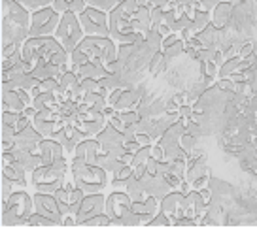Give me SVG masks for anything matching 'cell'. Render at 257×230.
<instances>
[{"mask_svg":"<svg viewBox=\"0 0 257 230\" xmlns=\"http://www.w3.org/2000/svg\"><path fill=\"white\" fill-rule=\"evenodd\" d=\"M66 70H70V68H61V66H57V64H53L49 61V63L36 64V66L32 68V76L40 81L49 80V78H57V80H59Z\"/></svg>","mask_w":257,"mask_h":230,"instance_id":"4316f807","label":"cell"},{"mask_svg":"<svg viewBox=\"0 0 257 230\" xmlns=\"http://www.w3.org/2000/svg\"><path fill=\"white\" fill-rule=\"evenodd\" d=\"M113 224H123V226H138V224H142V221H140V217H138L133 209L128 211L123 219H119V221H113Z\"/></svg>","mask_w":257,"mask_h":230,"instance_id":"7bdbcfd3","label":"cell"},{"mask_svg":"<svg viewBox=\"0 0 257 230\" xmlns=\"http://www.w3.org/2000/svg\"><path fill=\"white\" fill-rule=\"evenodd\" d=\"M133 209V198L128 196L127 190L113 189L106 196V213L112 217L113 221H119Z\"/></svg>","mask_w":257,"mask_h":230,"instance_id":"7c38bea8","label":"cell"},{"mask_svg":"<svg viewBox=\"0 0 257 230\" xmlns=\"http://www.w3.org/2000/svg\"><path fill=\"white\" fill-rule=\"evenodd\" d=\"M178 115H180L182 119H191L193 115H195V108H193L191 104H182V106H180V111H178Z\"/></svg>","mask_w":257,"mask_h":230,"instance_id":"9f6ffc18","label":"cell"},{"mask_svg":"<svg viewBox=\"0 0 257 230\" xmlns=\"http://www.w3.org/2000/svg\"><path fill=\"white\" fill-rule=\"evenodd\" d=\"M32 198H34V209L38 213L53 219L57 224H63L64 215L61 211V206H59V200L55 198V194H46V192H36L34 190V196Z\"/></svg>","mask_w":257,"mask_h":230,"instance_id":"4fadbf2b","label":"cell"},{"mask_svg":"<svg viewBox=\"0 0 257 230\" xmlns=\"http://www.w3.org/2000/svg\"><path fill=\"white\" fill-rule=\"evenodd\" d=\"M208 25H212V14L210 12H202V10H197L195 16H193V29L199 32H202Z\"/></svg>","mask_w":257,"mask_h":230,"instance_id":"d6a6232c","label":"cell"},{"mask_svg":"<svg viewBox=\"0 0 257 230\" xmlns=\"http://www.w3.org/2000/svg\"><path fill=\"white\" fill-rule=\"evenodd\" d=\"M161 23H165V10L155 6V8H152V27L157 29Z\"/></svg>","mask_w":257,"mask_h":230,"instance_id":"f907efd6","label":"cell"},{"mask_svg":"<svg viewBox=\"0 0 257 230\" xmlns=\"http://www.w3.org/2000/svg\"><path fill=\"white\" fill-rule=\"evenodd\" d=\"M59 21H61V14L53 6L36 10L31 16L29 36H53L59 27Z\"/></svg>","mask_w":257,"mask_h":230,"instance_id":"ba28073f","label":"cell"},{"mask_svg":"<svg viewBox=\"0 0 257 230\" xmlns=\"http://www.w3.org/2000/svg\"><path fill=\"white\" fill-rule=\"evenodd\" d=\"M31 16V10H27L17 0H6V16L2 19V44H23L29 38Z\"/></svg>","mask_w":257,"mask_h":230,"instance_id":"3957f363","label":"cell"},{"mask_svg":"<svg viewBox=\"0 0 257 230\" xmlns=\"http://www.w3.org/2000/svg\"><path fill=\"white\" fill-rule=\"evenodd\" d=\"M108 125V117L104 113H78V123L76 127L81 132H85L87 138H96L98 132H102L104 127Z\"/></svg>","mask_w":257,"mask_h":230,"instance_id":"9a60e30c","label":"cell"},{"mask_svg":"<svg viewBox=\"0 0 257 230\" xmlns=\"http://www.w3.org/2000/svg\"><path fill=\"white\" fill-rule=\"evenodd\" d=\"M2 175L10 177L12 181L16 183V187L19 189H25L27 187V170L23 168V164L19 160H14L10 164H2Z\"/></svg>","mask_w":257,"mask_h":230,"instance_id":"d4e9b609","label":"cell"},{"mask_svg":"<svg viewBox=\"0 0 257 230\" xmlns=\"http://www.w3.org/2000/svg\"><path fill=\"white\" fill-rule=\"evenodd\" d=\"M42 140H44V136L34 128V125H29L27 128L19 130V132L16 134V145L17 147L34 151V153H36V149H38V145H40Z\"/></svg>","mask_w":257,"mask_h":230,"instance_id":"cb8c5ba5","label":"cell"},{"mask_svg":"<svg viewBox=\"0 0 257 230\" xmlns=\"http://www.w3.org/2000/svg\"><path fill=\"white\" fill-rule=\"evenodd\" d=\"M34 198L25 189L14 190L6 202H2V224L17 226L29 224V217L34 213Z\"/></svg>","mask_w":257,"mask_h":230,"instance_id":"277c9868","label":"cell"},{"mask_svg":"<svg viewBox=\"0 0 257 230\" xmlns=\"http://www.w3.org/2000/svg\"><path fill=\"white\" fill-rule=\"evenodd\" d=\"M208 177H210V172H208V168L204 166V162L195 160V162L189 164V168H187L185 181H187V185H189L191 189H202V187L208 185Z\"/></svg>","mask_w":257,"mask_h":230,"instance_id":"7402d4cb","label":"cell"},{"mask_svg":"<svg viewBox=\"0 0 257 230\" xmlns=\"http://www.w3.org/2000/svg\"><path fill=\"white\" fill-rule=\"evenodd\" d=\"M152 159V145H146L135 153V160H133V168L138 164H148V160Z\"/></svg>","mask_w":257,"mask_h":230,"instance_id":"60d3db41","label":"cell"},{"mask_svg":"<svg viewBox=\"0 0 257 230\" xmlns=\"http://www.w3.org/2000/svg\"><path fill=\"white\" fill-rule=\"evenodd\" d=\"M138 44H117V59L123 64H127L133 57L137 55Z\"/></svg>","mask_w":257,"mask_h":230,"instance_id":"836d02e7","label":"cell"},{"mask_svg":"<svg viewBox=\"0 0 257 230\" xmlns=\"http://www.w3.org/2000/svg\"><path fill=\"white\" fill-rule=\"evenodd\" d=\"M172 224V221H170L167 215L163 213V211H159V213L153 217V221L148 224V226H170Z\"/></svg>","mask_w":257,"mask_h":230,"instance_id":"db71d44e","label":"cell"},{"mask_svg":"<svg viewBox=\"0 0 257 230\" xmlns=\"http://www.w3.org/2000/svg\"><path fill=\"white\" fill-rule=\"evenodd\" d=\"M140 0H123L110 12V36L117 44H142L152 31L137 17Z\"/></svg>","mask_w":257,"mask_h":230,"instance_id":"6da1fadb","label":"cell"},{"mask_svg":"<svg viewBox=\"0 0 257 230\" xmlns=\"http://www.w3.org/2000/svg\"><path fill=\"white\" fill-rule=\"evenodd\" d=\"M68 172H70V164L64 157V159L55 160L53 164H42L36 168L31 174V183L32 185H42V183L59 181V179H64Z\"/></svg>","mask_w":257,"mask_h":230,"instance_id":"30bf717a","label":"cell"},{"mask_svg":"<svg viewBox=\"0 0 257 230\" xmlns=\"http://www.w3.org/2000/svg\"><path fill=\"white\" fill-rule=\"evenodd\" d=\"M14 189H16V183L12 181L10 177H6V175H2V202H6L12 196Z\"/></svg>","mask_w":257,"mask_h":230,"instance_id":"bcb514c9","label":"cell"},{"mask_svg":"<svg viewBox=\"0 0 257 230\" xmlns=\"http://www.w3.org/2000/svg\"><path fill=\"white\" fill-rule=\"evenodd\" d=\"M85 63H89V57L80 48H76L70 53V66H80V64H85Z\"/></svg>","mask_w":257,"mask_h":230,"instance_id":"f6af8a7d","label":"cell"},{"mask_svg":"<svg viewBox=\"0 0 257 230\" xmlns=\"http://www.w3.org/2000/svg\"><path fill=\"white\" fill-rule=\"evenodd\" d=\"M59 87V80L57 78H49V80L40 81V91H48V93H55V89Z\"/></svg>","mask_w":257,"mask_h":230,"instance_id":"11a10c76","label":"cell"},{"mask_svg":"<svg viewBox=\"0 0 257 230\" xmlns=\"http://www.w3.org/2000/svg\"><path fill=\"white\" fill-rule=\"evenodd\" d=\"M19 117H21V113H17V111H2V123H4V125L16 127Z\"/></svg>","mask_w":257,"mask_h":230,"instance_id":"f5cc1de1","label":"cell"},{"mask_svg":"<svg viewBox=\"0 0 257 230\" xmlns=\"http://www.w3.org/2000/svg\"><path fill=\"white\" fill-rule=\"evenodd\" d=\"M140 93L135 91V89H123V93H121L119 100L117 104L113 106V110L115 111H131V110H138V106H140Z\"/></svg>","mask_w":257,"mask_h":230,"instance_id":"83f0119b","label":"cell"},{"mask_svg":"<svg viewBox=\"0 0 257 230\" xmlns=\"http://www.w3.org/2000/svg\"><path fill=\"white\" fill-rule=\"evenodd\" d=\"M36 153L42 157V162H44V164H53L55 160L66 157V149L57 142L55 138H44L40 142V145H38Z\"/></svg>","mask_w":257,"mask_h":230,"instance_id":"d6986e66","label":"cell"},{"mask_svg":"<svg viewBox=\"0 0 257 230\" xmlns=\"http://www.w3.org/2000/svg\"><path fill=\"white\" fill-rule=\"evenodd\" d=\"M57 104H59V100H57L55 93H48V91H42L40 95H36L34 98H32V106H34L38 111L53 110Z\"/></svg>","mask_w":257,"mask_h":230,"instance_id":"4dcf8cb0","label":"cell"},{"mask_svg":"<svg viewBox=\"0 0 257 230\" xmlns=\"http://www.w3.org/2000/svg\"><path fill=\"white\" fill-rule=\"evenodd\" d=\"M104 153L102 145L98 143L96 138H85L83 142L78 143V147L74 149L72 157H78V159L85 160L87 164H96L98 162V157Z\"/></svg>","mask_w":257,"mask_h":230,"instance_id":"ac0fdd59","label":"cell"},{"mask_svg":"<svg viewBox=\"0 0 257 230\" xmlns=\"http://www.w3.org/2000/svg\"><path fill=\"white\" fill-rule=\"evenodd\" d=\"M53 138L66 149V155H74V149L78 147V143L83 142L87 136H85V132H81L78 127H74V125H64L63 128H59L53 134Z\"/></svg>","mask_w":257,"mask_h":230,"instance_id":"2e32d148","label":"cell"},{"mask_svg":"<svg viewBox=\"0 0 257 230\" xmlns=\"http://www.w3.org/2000/svg\"><path fill=\"white\" fill-rule=\"evenodd\" d=\"M185 202H187V217L193 221H199L202 215L206 213V200L202 198L201 190L191 189L185 194Z\"/></svg>","mask_w":257,"mask_h":230,"instance_id":"603a6c76","label":"cell"},{"mask_svg":"<svg viewBox=\"0 0 257 230\" xmlns=\"http://www.w3.org/2000/svg\"><path fill=\"white\" fill-rule=\"evenodd\" d=\"M140 179H142V183H144L146 192H148V194H152V196H157L159 200L165 198L170 190H174L172 187H170V183L167 181V177H165L163 174H157V175L144 174Z\"/></svg>","mask_w":257,"mask_h":230,"instance_id":"ffe728a7","label":"cell"},{"mask_svg":"<svg viewBox=\"0 0 257 230\" xmlns=\"http://www.w3.org/2000/svg\"><path fill=\"white\" fill-rule=\"evenodd\" d=\"M133 211L140 217V221L142 224H150L153 221V217L161 211V200L157 196H152V194H148L144 200H140V202H133Z\"/></svg>","mask_w":257,"mask_h":230,"instance_id":"e0dca14e","label":"cell"},{"mask_svg":"<svg viewBox=\"0 0 257 230\" xmlns=\"http://www.w3.org/2000/svg\"><path fill=\"white\" fill-rule=\"evenodd\" d=\"M144 44L152 53H159V51H163V34L157 29H152V31L146 34Z\"/></svg>","mask_w":257,"mask_h":230,"instance_id":"1f68e13d","label":"cell"},{"mask_svg":"<svg viewBox=\"0 0 257 230\" xmlns=\"http://www.w3.org/2000/svg\"><path fill=\"white\" fill-rule=\"evenodd\" d=\"M123 0H87L89 6L98 10H104V12H112L113 8H117Z\"/></svg>","mask_w":257,"mask_h":230,"instance_id":"ab89813d","label":"cell"},{"mask_svg":"<svg viewBox=\"0 0 257 230\" xmlns=\"http://www.w3.org/2000/svg\"><path fill=\"white\" fill-rule=\"evenodd\" d=\"M195 143H197V138H195L193 134H189V132L185 130L184 136L180 138V145H182V149H184L185 153L189 155V153L193 151V147H195Z\"/></svg>","mask_w":257,"mask_h":230,"instance_id":"ee69618b","label":"cell"},{"mask_svg":"<svg viewBox=\"0 0 257 230\" xmlns=\"http://www.w3.org/2000/svg\"><path fill=\"white\" fill-rule=\"evenodd\" d=\"M231 12H233V4H231V0H223V2H219L214 12H212V25L217 27V29H223L229 25L231 21Z\"/></svg>","mask_w":257,"mask_h":230,"instance_id":"f1b7e54d","label":"cell"},{"mask_svg":"<svg viewBox=\"0 0 257 230\" xmlns=\"http://www.w3.org/2000/svg\"><path fill=\"white\" fill-rule=\"evenodd\" d=\"M125 190L128 192V196L133 198V202H140V200H144L146 196H148V192H146V187H144V183H142V179H140V177H137L135 174L127 179V187H125Z\"/></svg>","mask_w":257,"mask_h":230,"instance_id":"f546056e","label":"cell"},{"mask_svg":"<svg viewBox=\"0 0 257 230\" xmlns=\"http://www.w3.org/2000/svg\"><path fill=\"white\" fill-rule=\"evenodd\" d=\"M64 49L55 36H29L21 46V57L34 68L40 63H49L57 51Z\"/></svg>","mask_w":257,"mask_h":230,"instance_id":"5b68a950","label":"cell"},{"mask_svg":"<svg viewBox=\"0 0 257 230\" xmlns=\"http://www.w3.org/2000/svg\"><path fill=\"white\" fill-rule=\"evenodd\" d=\"M29 224H31V226H55L57 222L53 221V219L46 217V215L34 211V213L29 217Z\"/></svg>","mask_w":257,"mask_h":230,"instance_id":"f35d334b","label":"cell"},{"mask_svg":"<svg viewBox=\"0 0 257 230\" xmlns=\"http://www.w3.org/2000/svg\"><path fill=\"white\" fill-rule=\"evenodd\" d=\"M66 181V177L64 179H59V181H53V183H42V185H34V190L36 192H46V194H55L57 190L61 189Z\"/></svg>","mask_w":257,"mask_h":230,"instance_id":"74e56055","label":"cell"},{"mask_svg":"<svg viewBox=\"0 0 257 230\" xmlns=\"http://www.w3.org/2000/svg\"><path fill=\"white\" fill-rule=\"evenodd\" d=\"M96 140L102 145L104 153H108V151L113 149V147H117V145H125V143H127V136L108 123L104 127V130L96 134Z\"/></svg>","mask_w":257,"mask_h":230,"instance_id":"44dd1931","label":"cell"},{"mask_svg":"<svg viewBox=\"0 0 257 230\" xmlns=\"http://www.w3.org/2000/svg\"><path fill=\"white\" fill-rule=\"evenodd\" d=\"M80 23L85 36H110V12L87 6L80 16Z\"/></svg>","mask_w":257,"mask_h":230,"instance_id":"9c48e42d","label":"cell"},{"mask_svg":"<svg viewBox=\"0 0 257 230\" xmlns=\"http://www.w3.org/2000/svg\"><path fill=\"white\" fill-rule=\"evenodd\" d=\"M251 51H253V42H248V44H244L240 48V53H238V55L244 57V59H248V57H253Z\"/></svg>","mask_w":257,"mask_h":230,"instance_id":"94428289","label":"cell"},{"mask_svg":"<svg viewBox=\"0 0 257 230\" xmlns=\"http://www.w3.org/2000/svg\"><path fill=\"white\" fill-rule=\"evenodd\" d=\"M70 174L76 187H80L85 194L102 192L112 187V177L100 164H87L85 160L74 157L70 162Z\"/></svg>","mask_w":257,"mask_h":230,"instance_id":"7a4b0ae2","label":"cell"},{"mask_svg":"<svg viewBox=\"0 0 257 230\" xmlns=\"http://www.w3.org/2000/svg\"><path fill=\"white\" fill-rule=\"evenodd\" d=\"M106 196L104 192H93V194H85L83 202H81L80 213L76 215L78 224H81L83 221H87L95 215H100L106 211Z\"/></svg>","mask_w":257,"mask_h":230,"instance_id":"5bb4252c","label":"cell"},{"mask_svg":"<svg viewBox=\"0 0 257 230\" xmlns=\"http://www.w3.org/2000/svg\"><path fill=\"white\" fill-rule=\"evenodd\" d=\"M87 0H70V10L68 12H72L76 16H81L85 10H87Z\"/></svg>","mask_w":257,"mask_h":230,"instance_id":"816d5d0a","label":"cell"},{"mask_svg":"<svg viewBox=\"0 0 257 230\" xmlns=\"http://www.w3.org/2000/svg\"><path fill=\"white\" fill-rule=\"evenodd\" d=\"M19 4H23L27 10H31V12H36V10L40 8H46V6H51L53 4V0H17Z\"/></svg>","mask_w":257,"mask_h":230,"instance_id":"b9f144b4","label":"cell"},{"mask_svg":"<svg viewBox=\"0 0 257 230\" xmlns=\"http://www.w3.org/2000/svg\"><path fill=\"white\" fill-rule=\"evenodd\" d=\"M161 211L169 217L172 224L187 217V202H185L184 190H170L165 198H161Z\"/></svg>","mask_w":257,"mask_h":230,"instance_id":"8fae6325","label":"cell"},{"mask_svg":"<svg viewBox=\"0 0 257 230\" xmlns=\"http://www.w3.org/2000/svg\"><path fill=\"white\" fill-rule=\"evenodd\" d=\"M135 140H137L142 147H146V145H153V143H155V140H153L148 132H140V134H137V138H135Z\"/></svg>","mask_w":257,"mask_h":230,"instance_id":"91938a15","label":"cell"},{"mask_svg":"<svg viewBox=\"0 0 257 230\" xmlns=\"http://www.w3.org/2000/svg\"><path fill=\"white\" fill-rule=\"evenodd\" d=\"M27 106H29V104L25 102L23 96L19 95L17 89L2 91V111H17V113H23Z\"/></svg>","mask_w":257,"mask_h":230,"instance_id":"484cf974","label":"cell"},{"mask_svg":"<svg viewBox=\"0 0 257 230\" xmlns=\"http://www.w3.org/2000/svg\"><path fill=\"white\" fill-rule=\"evenodd\" d=\"M21 46H23V44H19V42L4 44V46H2V59H8V57H14L16 53H19V51H21Z\"/></svg>","mask_w":257,"mask_h":230,"instance_id":"7dc6e473","label":"cell"},{"mask_svg":"<svg viewBox=\"0 0 257 230\" xmlns=\"http://www.w3.org/2000/svg\"><path fill=\"white\" fill-rule=\"evenodd\" d=\"M119 76H121V74H108V76H104L102 80H98V83H100V87H104L106 91H108V93H112L113 89L125 87Z\"/></svg>","mask_w":257,"mask_h":230,"instance_id":"e575fe53","label":"cell"},{"mask_svg":"<svg viewBox=\"0 0 257 230\" xmlns=\"http://www.w3.org/2000/svg\"><path fill=\"white\" fill-rule=\"evenodd\" d=\"M53 36L61 42V46L68 53H72L74 49L80 46V42L85 38V31H83V27L80 23V16H76L72 12L63 14Z\"/></svg>","mask_w":257,"mask_h":230,"instance_id":"52a82bcc","label":"cell"},{"mask_svg":"<svg viewBox=\"0 0 257 230\" xmlns=\"http://www.w3.org/2000/svg\"><path fill=\"white\" fill-rule=\"evenodd\" d=\"M78 48L98 66H108L117 61V42L112 36H85Z\"/></svg>","mask_w":257,"mask_h":230,"instance_id":"8992f818","label":"cell"},{"mask_svg":"<svg viewBox=\"0 0 257 230\" xmlns=\"http://www.w3.org/2000/svg\"><path fill=\"white\" fill-rule=\"evenodd\" d=\"M81 224L83 226H110V224H113V219L104 211V213L95 215V217H91L87 221H83Z\"/></svg>","mask_w":257,"mask_h":230,"instance_id":"d590c367","label":"cell"},{"mask_svg":"<svg viewBox=\"0 0 257 230\" xmlns=\"http://www.w3.org/2000/svg\"><path fill=\"white\" fill-rule=\"evenodd\" d=\"M219 2H223V0H195V6H197V10H202V12H210V14H212Z\"/></svg>","mask_w":257,"mask_h":230,"instance_id":"c3c4849f","label":"cell"},{"mask_svg":"<svg viewBox=\"0 0 257 230\" xmlns=\"http://www.w3.org/2000/svg\"><path fill=\"white\" fill-rule=\"evenodd\" d=\"M240 2H242V0H231V4H233V6H234V4H240Z\"/></svg>","mask_w":257,"mask_h":230,"instance_id":"6125c7cd","label":"cell"},{"mask_svg":"<svg viewBox=\"0 0 257 230\" xmlns=\"http://www.w3.org/2000/svg\"><path fill=\"white\" fill-rule=\"evenodd\" d=\"M133 174H135V168L131 166V164H125V166H121L119 170L112 175V179H123V181H127Z\"/></svg>","mask_w":257,"mask_h":230,"instance_id":"681fc988","label":"cell"},{"mask_svg":"<svg viewBox=\"0 0 257 230\" xmlns=\"http://www.w3.org/2000/svg\"><path fill=\"white\" fill-rule=\"evenodd\" d=\"M146 2H148V4L152 6V8L159 6V8H163L165 12H169V10L172 8V6H174V4H172V0H146Z\"/></svg>","mask_w":257,"mask_h":230,"instance_id":"680465c9","label":"cell"},{"mask_svg":"<svg viewBox=\"0 0 257 230\" xmlns=\"http://www.w3.org/2000/svg\"><path fill=\"white\" fill-rule=\"evenodd\" d=\"M53 8L63 16V14H66L68 10H70V0H53V4H51Z\"/></svg>","mask_w":257,"mask_h":230,"instance_id":"6f0895ef","label":"cell"},{"mask_svg":"<svg viewBox=\"0 0 257 230\" xmlns=\"http://www.w3.org/2000/svg\"><path fill=\"white\" fill-rule=\"evenodd\" d=\"M184 49H185V40L184 38H180V40H176L172 46H169L167 49H163V53H165V59L170 61V59H174V57L182 55Z\"/></svg>","mask_w":257,"mask_h":230,"instance_id":"8d00e7d4","label":"cell"}]
</instances>
